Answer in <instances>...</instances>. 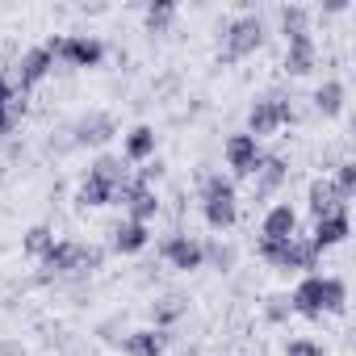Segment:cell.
Masks as SVG:
<instances>
[{
  "mask_svg": "<svg viewBox=\"0 0 356 356\" xmlns=\"http://www.w3.org/2000/svg\"><path fill=\"white\" fill-rule=\"evenodd\" d=\"M163 331H130L126 339H122V352L126 356H159L163 352Z\"/></svg>",
  "mask_w": 356,
  "mask_h": 356,
  "instance_id": "cell-13",
  "label": "cell"
},
{
  "mask_svg": "<svg viewBox=\"0 0 356 356\" xmlns=\"http://www.w3.org/2000/svg\"><path fill=\"white\" fill-rule=\"evenodd\" d=\"M51 67H55V55H51L47 47H34V51H26V55H22V67H17V76H22V88H26V84H34V80H42Z\"/></svg>",
  "mask_w": 356,
  "mask_h": 356,
  "instance_id": "cell-11",
  "label": "cell"
},
{
  "mask_svg": "<svg viewBox=\"0 0 356 356\" xmlns=\"http://www.w3.org/2000/svg\"><path fill=\"white\" fill-rule=\"evenodd\" d=\"M289 306H293V310H302V314H323V277H318V273H310V277L293 289Z\"/></svg>",
  "mask_w": 356,
  "mask_h": 356,
  "instance_id": "cell-8",
  "label": "cell"
},
{
  "mask_svg": "<svg viewBox=\"0 0 356 356\" xmlns=\"http://www.w3.org/2000/svg\"><path fill=\"white\" fill-rule=\"evenodd\" d=\"M331 185H335V189L348 197V193H352V185H356V168H352V163H339V176H335Z\"/></svg>",
  "mask_w": 356,
  "mask_h": 356,
  "instance_id": "cell-28",
  "label": "cell"
},
{
  "mask_svg": "<svg viewBox=\"0 0 356 356\" xmlns=\"http://www.w3.org/2000/svg\"><path fill=\"white\" fill-rule=\"evenodd\" d=\"M206 222H210L214 231H227V227L235 222V193H231V197H210V202H206Z\"/></svg>",
  "mask_w": 356,
  "mask_h": 356,
  "instance_id": "cell-17",
  "label": "cell"
},
{
  "mask_svg": "<svg viewBox=\"0 0 356 356\" xmlns=\"http://www.w3.org/2000/svg\"><path fill=\"white\" fill-rule=\"evenodd\" d=\"M222 38H227V59H243V55H252L264 42V26L256 17H239Z\"/></svg>",
  "mask_w": 356,
  "mask_h": 356,
  "instance_id": "cell-2",
  "label": "cell"
},
{
  "mask_svg": "<svg viewBox=\"0 0 356 356\" xmlns=\"http://www.w3.org/2000/svg\"><path fill=\"white\" fill-rule=\"evenodd\" d=\"M285 356H323V348H318L314 339H289Z\"/></svg>",
  "mask_w": 356,
  "mask_h": 356,
  "instance_id": "cell-27",
  "label": "cell"
},
{
  "mask_svg": "<svg viewBox=\"0 0 356 356\" xmlns=\"http://www.w3.org/2000/svg\"><path fill=\"white\" fill-rule=\"evenodd\" d=\"M343 206H348V197H343V193H339L331 181H314V185H310V210H314L318 218H331V214H348Z\"/></svg>",
  "mask_w": 356,
  "mask_h": 356,
  "instance_id": "cell-6",
  "label": "cell"
},
{
  "mask_svg": "<svg viewBox=\"0 0 356 356\" xmlns=\"http://www.w3.org/2000/svg\"><path fill=\"white\" fill-rule=\"evenodd\" d=\"M181 310H185L181 298H163V302H155L151 314H155V323H176V318H181Z\"/></svg>",
  "mask_w": 356,
  "mask_h": 356,
  "instance_id": "cell-25",
  "label": "cell"
},
{
  "mask_svg": "<svg viewBox=\"0 0 356 356\" xmlns=\"http://www.w3.org/2000/svg\"><path fill=\"white\" fill-rule=\"evenodd\" d=\"M227 163H231L239 176L256 172V163H260V138H252V134H231V138H227Z\"/></svg>",
  "mask_w": 356,
  "mask_h": 356,
  "instance_id": "cell-5",
  "label": "cell"
},
{
  "mask_svg": "<svg viewBox=\"0 0 356 356\" xmlns=\"http://www.w3.org/2000/svg\"><path fill=\"white\" fill-rule=\"evenodd\" d=\"M256 176H260V181H256V193H268V189H277V185L285 181V163H281V159H260V163H256Z\"/></svg>",
  "mask_w": 356,
  "mask_h": 356,
  "instance_id": "cell-18",
  "label": "cell"
},
{
  "mask_svg": "<svg viewBox=\"0 0 356 356\" xmlns=\"http://www.w3.org/2000/svg\"><path fill=\"white\" fill-rule=\"evenodd\" d=\"M289 310H293V306H289V298H268V318H273V323L289 318Z\"/></svg>",
  "mask_w": 356,
  "mask_h": 356,
  "instance_id": "cell-29",
  "label": "cell"
},
{
  "mask_svg": "<svg viewBox=\"0 0 356 356\" xmlns=\"http://www.w3.org/2000/svg\"><path fill=\"white\" fill-rule=\"evenodd\" d=\"M13 97H17V92H13V88H9V84H5V80H0V109H5V105H9V101H13Z\"/></svg>",
  "mask_w": 356,
  "mask_h": 356,
  "instance_id": "cell-31",
  "label": "cell"
},
{
  "mask_svg": "<svg viewBox=\"0 0 356 356\" xmlns=\"http://www.w3.org/2000/svg\"><path fill=\"white\" fill-rule=\"evenodd\" d=\"M147 239H151V231H147V222H122L118 231H113V248L122 252V256H130V252H138V248H147Z\"/></svg>",
  "mask_w": 356,
  "mask_h": 356,
  "instance_id": "cell-14",
  "label": "cell"
},
{
  "mask_svg": "<svg viewBox=\"0 0 356 356\" xmlns=\"http://www.w3.org/2000/svg\"><path fill=\"white\" fill-rule=\"evenodd\" d=\"M281 26H285V34H302V30H306V9H302V5L281 9Z\"/></svg>",
  "mask_w": 356,
  "mask_h": 356,
  "instance_id": "cell-24",
  "label": "cell"
},
{
  "mask_svg": "<svg viewBox=\"0 0 356 356\" xmlns=\"http://www.w3.org/2000/svg\"><path fill=\"white\" fill-rule=\"evenodd\" d=\"M113 134H118V126H113L109 113H88V118H80V126H76V143H92V147L109 143Z\"/></svg>",
  "mask_w": 356,
  "mask_h": 356,
  "instance_id": "cell-7",
  "label": "cell"
},
{
  "mask_svg": "<svg viewBox=\"0 0 356 356\" xmlns=\"http://www.w3.org/2000/svg\"><path fill=\"white\" fill-rule=\"evenodd\" d=\"M314 105H318L323 113H339V109H343V84H339V80H327V84L314 92Z\"/></svg>",
  "mask_w": 356,
  "mask_h": 356,
  "instance_id": "cell-19",
  "label": "cell"
},
{
  "mask_svg": "<svg viewBox=\"0 0 356 356\" xmlns=\"http://www.w3.org/2000/svg\"><path fill=\"white\" fill-rule=\"evenodd\" d=\"M348 235V214H331V218H318V227H314V248L323 252V248H331V243H339Z\"/></svg>",
  "mask_w": 356,
  "mask_h": 356,
  "instance_id": "cell-15",
  "label": "cell"
},
{
  "mask_svg": "<svg viewBox=\"0 0 356 356\" xmlns=\"http://www.w3.org/2000/svg\"><path fill=\"white\" fill-rule=\"evenodd\" d=\"M122 151H126L130 163H147V159L155 155V130H151V126H134V130L126 134V147H122Z\"/></svg>",
  "mask_w": 356,
  "mask_h": 356,
  "instance_id": "cell-12",
  "label": "cell"
},
{
  "mask_svg": "<svg viewBox=\"0 0 356 356\" xmlns=\"http://www.w3.org/2000/svg\"><path fill=\"white\" fill-rule=\"evenodd\" d=\"M0 356H22V343L17 339H0Z\"/></svg>",
  "mask_w": 356,
  "mask_h": 356,
  "instance_id": "cell-30",
  "label": "cell"
},
{
  "mask_svg": "<svg viewBox=\"0 0 356 356\" xmlns=\"http://www.w3.org/2000/svg\"><path fill=\"white\" fill-rule=\"evenodd\" d=\"M47 51H51L55 59L72 63V67H92V63H101V55H105L101 38H88V34H72V38H51V42H47Z\"/></svg>",
  "mask_w": 356,
  "mask_h": 356,
  "instance_id": "cell-1",
  "label": "cell"
},
{
  "mask_svg": "<svg viewBox=\"0 0 356 356\" xmlns=\"http://www.w3.org/2000/svg\"><path fill=\"white\" fill-rule=\"evenodd\" d=\"M293 227H298V214L281 202V206H273V210L264 214L260 235H264V239H293Z\"/></svg>",
  "mask_w": 356,
  "mask_h": 356,
  "instance_id": "cell-10",
  "label": "cell"
},
{
  "mask_svg": "<svg viewBox=\"0 0 356 356\" xmlns=\"http://www.w3.org/2000/svg\"><path fill=\"white\" fill-rule=\"evenodd\" d=\"M76 202H80V206H109V202H113V185L88 172L84 185H80V193H76Z\"/></svg>",
  "mask_w": 356,
  "mask_h": 356,
  "instance_id": "cell-16",
  "label": "cell"
},
{
  "mask_svg": "<svg viewBox=\"0 0 356 356\" xmlns=\"http://www.w3.org/2000/svg\"><path fill=\"white\" fill-rule=\"evenodd\" d=\"M163 260L172 264V268H181V273H189V268H202V260H206V252H202V243L197 239H189V235H172V239H163Z\"/></svg>",
  "mask_w": 356,
  "mask_h": 356,
  "instance_id": "cell-3",
  "label": "cell"
},
{
  "mask_svg": "<svg viewBox=\"0 0 356 356\" xmlns=\"http://www.w3.org/2000/svg\"><path fill=\"white\" fill-rule=\"evenodd\" d=\"M348 298V285L339 277H323V310H339Z\"/></svg>",
  "mask_w": 356,
  "mask_h": 356,
  "instance_id": "cell-21",
  "label": "cell"
},
{
  "mask_svg": "<svg viewBox=\"0 0 356 356\" xmlns=\"http://www.w3.org/2000/svg\"><path fill=\"white\" fill-rule=\"evenodd\" d=\"M172 17H176V9H172V5H151V9H147V26H151V30L168 26Z\"/></svg>",
  "mask_w": 356,
  "mask_h": 356,
  "instance_id": "cell-26",
  "label": "cell"
},
{
  "mask_svg": "<svg viewBox=\"0 0 356 356\" xmlns=\"http://www.w3.org/2000/svg\"><path fill=\"white\" fill-rule=\"evenodd\" d=\"M235 189H231V181L227 176H206L202 181V202H210V197H231Z\"/></svg>",
  "mask_w": 356,
  "mask_h": 356,
  "instance_id": "cell-23",
  "label": "cell"
},
{
  "mask_svg": "<svg viewBox=\"0 0 356 356\" xmlns=\"http://www.w3.org/2000/svg\"><path fill=\"white\" fill-rule=\"evenodd\" d=\"M289 118H293V109H289L285 101H256V105H252V118H248V134L260 138V134L285 126Z\"/></svg>",
  "mask_w": 356,
  "mask_h": 356,
  "instance_id": "cell-4",
  "label": "cell"
},
{
  "mask_svg": "<svg viewBox=\"0 0 356 356\" xmlns=\"http://www.w3.org/2000/svg\"><path fill=\"white\" fill-rule=\"evenodd\" d=\"M285 67L293 72V76H302V72H310L314 67V38L302 30V34H289V55H285Z\"/></svg>",
  "mask_w": 356,
  "mask_h": 356,
  "instance_id": "cell-9",
  "label": "cell"
},
{
  "mask_svg": "<svg viewBox=\"0 0 356 356\" xmlns=\"http://www.w3.org/2000/svg\"><path fill=\"white\" fill-rule=\"evenodd\" d=\"M202 252H206V260H214L218 268H231V264H235V248H231V243H202Z\"/></svg>",
  "mask_w": 356,
  "mask_h": 356,
  "instance_id": "cell-22",
  "label": "cell"
},
{
  "mask_svg": "<svg viewBox=\"0 0 356 356\" xmlns=\"http://www.w3.org/2000/svg\"><path fill=\"white\" fill-rule=\"evenodd\" d=\"M51 243H55L51 227H30V231H26V252H30V256H38V260H42V256L51 252Z\"/></svg>",
  "mask_w": 356,
  "mask_h": 356,
  "instance_id": "cell-20",
  "label": "cell"
}]
</instances>
